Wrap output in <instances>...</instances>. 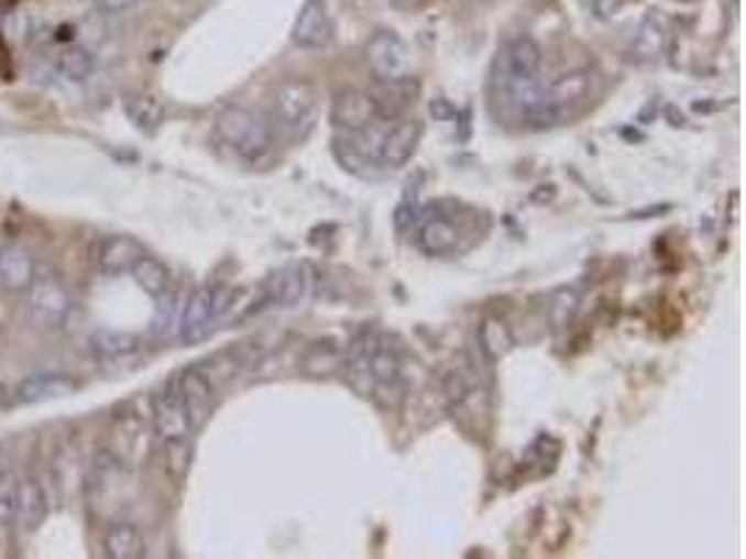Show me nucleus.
I'll use <instances>...</instances> for the list:
<instances>
[{"label":"nucleus","instance_id":"obj_1","mask_svg":"<svg viewBox=\"0 0 746 559\" xmlns=\"http://www.w3.org/2000/svg\"><path fill=\"white\" fill-rule=\"evenodd\" d=\"M347 381L359 395L372 397L386 408H397L406 397L403 361L397 347L381 333H361L352 339L341 361Z\"/></svg>","mask_w":746,"mask_h":559},{"label":"nucleus","instance_id":"obj_2","mask_svg":"<svg viewBox=\"0 0 746 559\" xmlns=\"http://www.w3.org/2000/svg\"><path fill=\"white\" fill-rule=\"evenodd\" d=\"M319 107H322V92L310 79L279 81L272 92L274 129L292 140L308 138L319 118Z\"/></svg>","mask_w":746,"mask_h":559},{"label":"nucleus","instance_id":"obj_3","mask_svg":"<svg viewBox=\"0 0 746 559\" xmlns=\"http://www.w3.org/2000/svg\"><path fill=\"white\" fill-rule=\"evenodd\" d=\"M216 132L246 163H261L277 146V129L266 116L243 107H230L219 116Z\"/></svg>","mask_w":746,"mask_h":559},{"label":"nucleus","instance_id":"obj_4","mask_svg":"<svg viewBox=\"0 0 746 559\" xmlns=\"http://www.w3.org/2000/svg\"><path fill=\"white\" fill-rule=\"evenodd\" d=\"M238 297H241V292L221 286H201L199 292H194V297L183 308L179 339L185 344H201L205 339H210L212 330L219 328L221 322L238 317V308L243 305L238 303Z\"/></svg>","mask_w":746,"mask_h":559},{"label":"nucleus","instance_id":"obj_5","mask_svg":"<svg viewBox=\"0 0 746 559\" xmlns=\"http://www.w3.org/2000/svg\"><path fill=\"white\" fill-rule=\"evenodd\" d=\"M25 299H29L31 322L45 330L62 328L74 310V297L56 274H43V277L37 274L25 292Z\"/></svg>","mask_w":746,"mask_h":559},{"label":"nucleus","instance_id":"obj_6","mask_svg":"<svg viewBox=\"0 0 746 559\" xmlns=\"http://www.w3.org/2000/svg\"><path fill=\"white\" fill-rule=\"evenodd\" d=\"M419 138H423L419 121H412V118L386 121L381 143H377L375 165H381V168H401V165H406L414 157V152H417Z\"/></svg>","mask_w":746,"mask_h":559},{"label":"nucleus","instance_id":"obj_7","mask_svg":"<svg viewBox=\"0 0 746 559\" xmlns=\"http://www.w3.org/2000/svg\"><path fill=\"white\" fill-rule=\"evenodd\" d=\"M366 65L377 81H392L408 76V51L392 31H377L366 43Z\"/></svg>","mask_w":746,"mask_h":559},{"label":"nucleus","instance_id":"obj_8","mask_svg":"<svg viewBox=\"0 0 746 559\" xmlns=\"http://www.w3.org/2000/svg\"><path fill=\"white\" fill-rule=\"evenodd\" d=\"M310 292V277L305 266H286L279 268L274 277H268L261 286V297H257V308H294L303 303Z\"/></svg>","mask_w":746,"mask_h":559},{"label":"nucleus","instance_id":"obj_9","mask_svg":"<svg viewBox=\"0 0 746 559\" xmlns=\"http://www.w3.org/2000/svg\"><path fill=\"white\" fill-rule=\"evenodd\" d=\"M152 414H154V434H157L160 442L185 439L194 434V426H190L188 412H185V403L183 397H179L176 383H168L163 392H157Z\"/></svg>","mask_w":746,"mask_h":559},{"label":"nucleus","instance_id":"obj_10","mask_svg":"<svg viewBox=\"0 0 746 559\" xmlns=\"http://www.w3.org/2000/svg\"><path fill=\"white\" fill-rule=\"evenodd\" d=\"M333 118L336 129H344V134H355L370 129L372 123L383 121L381 112H377V103L372 98V92L364 90H344L333 101Z\"/></svg>","mask_w":746,"mask_h":559},{"label":"nucleus","instance_id":"obj_11","mask_svg":"<svg viewBox=\"0 0 746 559\" xmlns=\"http://www.w3.org/2000/svg\"><path fill=\"white\" fill-rule=\"evenodd\" d=\"M542 51L531 37H515L501 48L495 59V79L515 76H540Z\"/></svg>","mask_w":746,"mask_h":559},{"label":"nucleus","instance_id":"obj_12","mask_svg":"<svg viewBox=\"0 0 746 559\" xmlns=\"http://www.w3.org/2000/svg\"><path fill=\"white\" fill-rule=\"evenodd\" d=\"M419 246L425 255L450 257L461 250V227L445 213L434 210L419 224Z\"/></svg>","mask_w":746,"mask_h":559},{"label":"nucleus","instance_id":"obj_13","mask_svg":"<svg viewBox=\"0 0 746 559\" xmlns=\"http://www.w3.org/2000/svg\"><path fill=\"white\" fill-rule=\"evenodd\" d=\"M174 383L185 403L190 426H194V431H199L212 414V383L199 370H185Z\"/></svg>","mask_w":746,"mask_h":559},{"label":"nucleus","instance_id":"obj_14","mask_svg":"<svg viewBox=\"0 0 746 559\" xmlns=\"http://www.w3.org/2000/svg\"><path fill=\"white\" fill-rule=\"evenodd\" d=\"M37 277V263L23 246H0V292L25 294Z\"/></svg>","mask_w":746,"mask_h":559},{"label":"nucleus","instance_id":"obj_15","mask_svg":"<svg viewBox=\"0 0 746 559\" xmlns=\"http://www.w3.org/2000/svg\"><path fill=\"white\" fill-rule=\"evenodd\" d=\"M76 383L67 375L59 372H34V375L25 377L23 383L14 392V401L23 403V406H37V403L59 401V397L74 395Z\"/></svg>","mask_w":746,"mask_h":559},{"label":"nucleus","instance_id":"obj_16","mask_svg":"<svg viewBox=\"0 0 746 559\" xmlns=\"http://www.w3.org/2000/svg\"><path fill=\"white\" fill-rule=\"evenodd\" d=\"M90 350L101 364H129L132 359H138L140 353V339L127 330H112V328H98L90 336Z\"/></svg>","mask_w":746,"mask_h":559},{"label":"nucleus","instance_id":"obj_17","mask_svg":"<svg viewBox=\"0 0 746 559\" xmlns=\"http://www.w3.org/2000/svg\"><path fill=\"white\" fill-rule=\"evenodd\" d=\"M146 255L132 235H107L98 250V268L107 277H121L134 268V263Z\"/></svg>","mask_w":746,"mask_h":559},{"label":"nucleus","instance_id":"obj_18","mask_svg":"<svg viewBox=\"0 0 746 559\" xmlns=\"http://www.w3.org/2000/svg\"><path fill=\"white\" fill-rule=\"evenodd\" d=\"M330 40V18L325 0H305L303 12L294 23V43L299 48H322Z\"/></svg>","mask_w":746,"mask_h":559},{"label":"nucleus","instance_id":"obj_19","mask_svg":"<svg viewBox=\"0 0 746 559\" xmlns=\"http://www.w3.org/2000/svg\"><path fill=\"white\" fill-rule=\"evenodd\" d=\"M48 517V493L37 479L18 481V512L14 520L20 523L23 531H37Z\"/></svg>","mask_w":746,"mask_h":559},{"label":"nucleus","instance_id":"obj_20","mask_svg":"<svg viewBox=\"0 0 746 559\" xmlns=\"http://www.w3.org/2000/svg\"><path fill=\"white\" fill-rule=\"evenodd\" d=\"M666 43H668L666 18H660V14H649L644 23L637 25L635 37H632V45H629V54H632V59H637V62H655V59H660L662 51H666Z\"/></svg>","mask_w":746,"mask_h":559},{"label":"nucleus","instance_id":"obj_21","mask_svg":"<svg viewBox=\"0 0 746 559\" xmlns=\"http://www.w3.org/2000/svg\"><path fill=\"white\" fill-rule=\"evenodd\" d=\"M417 96V85H414L408 76L403 79H392V81H381L377 92H372L377 103V112H381L383 121H395V118H403V112L408 110V103H414L412 98Z\"/></svg>","mask_w":746,"mask_h":559},{"label":"nucleus","instance_id":"obj_22","mask_svg":"<svg viewBox=\"0 0 746 559\" xmlns=\"http://www.w3.org/2000/svg\"><path fill=\"white\" fill-rule=\"evenodd\" d=\"M588 90H590V76L588 74L562 76L559 81L548 85V101H551L553 118H557V121H562L564 116H571L573 107L588 98Z\"/></svg>","mask_w":746,"mask_h":559},{"label":"nucleus","instance_id":"obj_23","mask_svg":"<svg viewBox=\"0 0 746 559\" xmlns=\"http://www.w3.org/2000/svg\"><path fill=\"white\" fill-rule=\"evenodd\" d=\"M103 553L110 559H140L146 553V542L134 523L118 520L103 535Z\"/></svg>","mask_w":746,"mask_h":559},{"label":"nucleus","instance_id":"obj_24","mask_svg":"<svg viewBox=\"0 0 746 559\" xmlns=\"http://www.w3.org/2000/svg\"><path fill=\"white\" fill-rule=\"evenodd\" d=\"M475 341H479V353L484 355L490 364H495L497 359H504V355L512 350V344H515L509 325H506L504 319H495V317L484 319V322L479 325V336H475Z\"/></svg>","mask_w":746,"mask_h":559},{"label":"nucleus","instance_id":"obj_25","mask_svg":"<svg viewBox=\"0 0 746 559\" xmlns=\"http://www.w3.org/2000/svg\"><path fill=\"white\" fill-rule=\"evenodd\" d=\"M134 277V283H138L143 292L149 294V297H163L165 292L171 288V272L165 263H160L157 257H149L143 255L138 263H134V268L129 272Z\"/></svg>","mask_w":746,"mask_h":559},{"label":"nucleus","instance_id":"obj_26","mask_svg":"<svg viewBox=\"0 0 746 559\" xmlns=\"http://www.w3.org/2000/svg\"><path fill=\"white\" fill-rule=\"evenodd\" d=\"M579 303H582V294H579L577 286L557 288V292L548 297V305H546V314H548V322H551V328L553 330L568 328V325L573 322V317H577Z\"/></svg>","mask_w":746,"mask_h":559},{"label":"nucleus","instance_id":"obj_27","mask_svg":"<svg viewBox=\"0 0 746 559\" xmlns=\"http://www.w3.org/2000/svg\"><path fill=\"white\" fill-rule=\"evenodd\" d=\"M127 116L132 118L134 127L143 129V132H154V129L163 123V103L152 92H138V96H129L127 101Z\"/></svg>","mask_w":746,"mask_h":559},{"label":"nucleus","instance_id":"obj_28","mask_svg":"<svg viewBox=\"0 0 746 559\" xmlns=\"http://www.w3.org/2000/svg\"><path fill=\"white\" fill-rule=\"evenodd\" d=\"M341 361H344V353H341L339 347L330 344V341H319V344H310L303 355V370L308 375H322L328 377L330 372L341 370Z\"/></svg>","mask_w":746,"mask_h":559},{"label":"nucleus","instance_id":"obj_29","mask_svg":"<svg viewBox=\"0 0 746 559\" xmlns=\"http://www.w3.org/2000/svg\"><path fill=\"white\" fill-rule=\"evenodd\" d=\"M92 67H96V59H92V54L85 45H67V48L56 56V70H59L62 79L67 81L90 79Z\"/></svg>","mask_w":746,"mask_h":559},{"label":"nucleus","instance_id":"obj_30","mask_svg":"<svg viewBox=\"0 0 746 559\" xmlns=\"http://www.w3.org/2000/svg\"><path fill=\"white\" fill-rule=\"evenodd\" d=\"M183 308L174 292H165L163 297H157V314H154L152 330L157 339H171V336H179V322H183Z\"/></svg>","mask_w":746,"mask_h":559},{"label":"nucleus","instance_id":"obj_31","mask_svg":"<svg viewBox=\"0 0 746 559\" xmlns=\"http://www.w3.org/2000/svg\"><path fill=\"white\" fill-rule=\"evenodd\" d=\"M163 450H165V470H168L171 479L174 481L185 479V473H188L190 468V437L168 439V442H163Z\"/></svg>","mask_w":746,"mask_h":559},{"label":"nucleus","instance_id":"obj_32","mask_svg":"<svg viewBox=\"0 0 746 559\" xmlns=\"http://www.w3.org/2000/svg\"><path fill=\"white\" fill-rule=\"evenodd\" d=\"M54 479L56 486L62 493H74L76 486H81V473H79V459H76L74 450H62L54 462Z\"/></svg>","mask_w":746,"mask_h":559},{"label":"nucleus","instance_id":"obj_33","mask_svg":"<svg viewBox=\"0 0 746 559\" xmlns=\"http://www.w3.org/2000/svg\"><path fill=\"white\" fill-rule=\"evenodd\" d=\"M18 512V479L9 470H0V526L7 529Z\"/></svg>","mask_w":746,"mask_h":559},{"label":"nucleus","instance_id":"obj_34","mask_svg":"<svg viewBox=\"0 0 746 559\" xmlns=\"http://www.w3.org/2000/svg\"><path fill=\"white\" fill-rule=\"evenodd\" d=\"M624 0H595V9H599L601 18H607V14H615L621 9Z\"/></svg>","mask_w":746,"mask_h":559},{"label":"nucleus","instance_id":"obj_35","mask_svg":"<svg viewBox=\"0 0 746 559\" xmlns=\"http://www.w3.org/2000/svg\"><path fill=\"white\" fill-rule=\"evenodd\" d=\"M134 3H138V0H101V7L107 9V12H127Z\"/></svg>","mask_w":746,"mask_h":559},{"label":"nucleus","instance_id":"obj_36","mask_svg":"<svg viewBox=\"0 0 746 559\" xmlns=\"http://www.w3.org/2000/svg\"><path fill=\"white\" fill-rule=\"evenodd\" d=\"M9 395V383H7V372H3V366H0V403L7 401Z\"/></svg>","mask_w":746,"mask_h":559}]
</instances>
